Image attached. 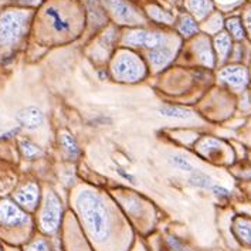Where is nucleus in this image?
Here are the masks:
<instances>
[{"mask_svg":"<svg viewBox=\"0 0 251 251\" xmlns=\"http://www.w3.org/2000/svg\"><path fill=\"white\" fill-rule=\"evenodd\" d=\"M77 207L91 236L104 241L108 237V213L101 198L93 190H84L77 198Z\"/></svg>","mask_w":251,"mask_h":251,"instance_id":"nucleus-1","label":"nucleus"},{"mask_svg":"<svg viewBox=\"0 0 251 251\" xmlns=\"http://www.w3.org/2000/svg\"><path fill=\"white\" fill-rule=\"evenodd\" d=\"M28 13L23 10H6L0 14V46L13 44L25 33Z\"/></svg>","mask_w":251,"mask_h":251,"instance_id":"nucleus-2","label":"nucleus"},{"mask_svg":"<svg viewBox=\"0 0 251 251\" xmlns=\"http://www.w3.org/2000/svg\"><path fill=\"white\" fill-rule=\"evenodd\" d=\"M61 220V201L53 192L47 193L40 214V226L46 233H54Z\"/></svg>","mask_w":251,"mask_h":251,"instance_id":"nucleus-3","label":"nucleus"},{"mask_svg":"<svg viewBox=\"0 0 251 251\" xmlns=\"http://www.w3.org/2000/svg\"><path fill=\"white\" fill-rule=\"evenodd\" d=\"M114 73L115 77L124 81H136L139 79L145 70L142 66V61L132 54H121L117 61L114 63Z\"/></svg>","mask_w":251,"mask_h":251,"instance_id":"nucleus-4","label":"nucleus"},{"mask_svg":"<svg viewBox=\"0 0 251 251\" xmlns=\"http://www.w3.org/2000/svg\"><path fill=\"white\" fill-rule=\"evenodd\" d=\"M163 36L158 31H151L144 28H136L124 37V43L128 46H136V47H148V49H155L163 44Z\"/></svg>","mask_w":251,"mask_h":251,"instance_id":"nucleus-5","label":"nucleus"},{"mask_svg":"<svg viewBox=\"0 0 251 251\" xmlns=\"http://www.w3.org/2000/svg\"><path fill=\"white\" fill-rule=\"evenodd\" d=\"M27 222V214L9 200L0 201V225L22 226Z\"/></svg>","mask_w":251,"mask_h":251,"instance_id":"nucleus-6","label":"nucleus"},{"mask_svg":"<svg viewBox=\"0 0 251 251\" xmlns=\"http://www.w3.org/2000/svg\"><path fill=\"white\" fill-rule=\"evenodd\" d=\"M108 7L112 10L114 16L118 19L119 22H124L126 25L138 22L139 20V13L133 9L132 6L125 1V0H105Z\"/></svg>","mask_w":251,"mask_h":251,"instance_id":"nucleus-7","label":"nucleus"},{"mask_svg":"<svg viewBox=\"0 0 251 251\" xmlns=\"http://www.w3.org/2000/svg\"><path fill=\"white\" fill-rule=\"evenodd\" d=\"M220 78L233 88H243L249 82V71L241 66H230L220 71Z\"/></svg>","mask_w":251,"mask_h":251,"instance_id":"nucleus-8","label":"nucleus"},{"mask_svg":"<svg viewBox=\"0 0 251 251\" xmlns=\"http://www.w3.org/2000/svg\"><path fill=\"white\" fill-rule=\"evenodd\" d=\"M44 117L43 112L36 106H27L25 109L19 111L17 114V122L27 129H36L43 124Z\"/></svg>","mask_w":251,"mask_h":251,"instance_id":"nucleus-9","label":"nucleus"},{"mask_svg":"<svg viewBox=\"0 0 251 251\" xmlns=\"http://www.w3.org/2000/svg\"><path fill=\"white\" fill-rule=\"evenodd\" d=\"M14 199H16V201L19 204H22L25 207H28V209H33L37 204V201H39V187L34 183L25 185L16 192Z\"/></svg>","mask_w":251,"mask_h":251,"instance_id":"nucleus-10","label":"nucleus"},{"mask_svg":"<svg viewBox=\"0 0 251 251\" xmlns=\"http://www.w3.org/2000/svg\"><path fill=\"white\" fill-rule=\"evenodd\" d=\"M148 58H149L151 66L153 67V68L160 70L162 67H165L169 61H171V58H172V51H171L168 47H163V44H162V46H159V47L152 49V50L149 51V54H148Z\"/></svg>","mask_w":251,"mask_h":251,"instance_id":"nucleus-11","label":"nucleus"},{"mask_svg":"<svg viewBox=\"0 0 251 251\" xmlns=\"http://www.w3.org/2000/svg\"><path fill=\"white\" fill-rule=\"evenodd\" d=\"M233 230H234V234L237 236V238L247 244L251 246V220L250 219H246V217H237L234 220V225H233Z\"/></svg>","mask_w":251,"mask_h":251,"instance_id":"nucleus-12","label":"nucleus"},{"mask_svg":"<svg viewBox=\"0 0 251 251\" xmlns=\"http://www.w3.org/2000/svg\"><path fill=\"white\" fill-rule=\"evenodd\" d=\"M46 16L50 19V22H51L55 31H58V33L70 31V27H71L70 22L55 7H47L46 9Z\"/></svg>","mask_w":251,"mask_h":251,"instance_id":"nucleus-13","label":"nucleus"},{"mask_svg":"<svg viewBox=\"0 0 251 251\" xmlns=\"http://www.w3.org/2000/svg\"><path fill=\"white\" fill-rule=\"evenodd\" d=\"M60 144L63 146V149H64V152H66V155L68 158L74 159L79 155L78 145H77L74 136L70 132L64 131V132L60 133Z\"/></svg>","mask_w":251,"mask_h":251,"instance_id":"nucleus-14","label":"nucleus"},{"mask_svg":"<svg viewBox=\"0 0 251 251\" xmlns=\"http://www.w3.org/2000/svg\"><path fill=\"white\" fill-rule=\"evenodd\" d=\"M187 9L196 17L203 19L212 12L213 4L210 0H187Z\"/></svg>","mask_w":251,"mask_h":251,"instance_id":"nucleus-15","label":"nucleus"},{"mask_svg":"<svg viewBox=\"0 0 251 251\" xmlns=\"http://www.w3.org/2000/svg\"><path fill=\"white\" fill-rule=\"evenodd\" d=\"M214 49L219 54L220 60H226L231 50V40L227 33H219L214 37Z\"/></svg>","mask_w":251,"mask_h":251,"instance_id":"nucleus-16","label":"nucleus"},{"mask_svg":"<svg viewBox=\"0 0 251 251\" xmlns=\"http://www.w3.org/2000/svg\"><path fill=\"white\" fill-rule=\"evenodd\" d=\"M146 12H148V14H149L153 20H156L159 23H165V25H171V23H173L172 14L168 13L166 10H163L162 7H159L156 4H149V6L146 7Z\"/></svg>","mask_w":251,"mask_h":251,"instance_id":"nucleus-17","label":"nucleus"},{"mask_svg":"<svg viewBox=\"0 0 251 251\" xmlns=\"http://www.w3.org/2000/svg\"><path fill=\"white\" fill-rule=\"evenodd\" d=\"M160 115L169 117V118L187 119L192 117V111L186 109V108H182V106H162L160 108Z\"/></svg>","mask_w":251,"mask_h":251,"instance_id":"nucleus-18","label":"nucleus"},{"mask_svg":"<svg viewBox=\"0 0 251 251\" xmlns=\"http://www.w3.org/2000/svg\"><path fill=\"white\" fill-rule=\"evenodd\" d=\"M226 27L228 30V33L231 34V37L234 40H243L246 39V31L243 23L238 17H231L226 22Z\"/></svg>","mask_w":251,"mask_h":251,"instance_id":"nucleus-19","label":"nucleus"},{"mask_svg":"<svg viewBox=\"0 0 251 251\" xmlns=\"http://www.w3.org/2000/svg\"><path fill=\"white\" fill-rule=\"evenodd\" d=\"M179 30L185 34V36H193L199 31V27L196 22L190 17V16H182L179 20Z\"/></svg>","mask_w":251,"mask_h":251,"instance_id":"nucleus-20","label":"nucleus"},{"mask_svg":"<svg viewBox=\"0 0 251 251\" xmlns=\"http://www.w3.org/2000/svg\"><path fill=\"white\" fill-rule=\"evenodd\" d=\"M189 183L193 186H198V187H203V189H212L213 180L204 173L201 172H192L190 177H189Z\"/></svg>","mask_w":251,"mask_h":251,"instance_id":"nucleus-21","label":"nucleus"},{"mask_svg":"<svg viewBox=\"0 0 251 251\" xmlns=\"http://www.w3.org/2000/svg\"><path fill=\"white\" fill-rule=\"evenodd\" d=\"M19 146H20V151H22L25 158L33 159L41 155V149L36 144H33L31 141H28V139H22Z\"/></svg>","mask_w":251,"mask_h":251,"instance_id":"nucleus-22","label":"nucleus"},{"mask_svg":"<svg viewBox=\"0 0 251 251\" xmlns=\"http://www.w3.org/2000/svg\"><path fill=\"white\" fill-rule=\"evenodd\" d=\"M198 54L203 64H206V66H209V67L214 66V58H213L212 49H210V46H209L207 43H204V41H203V44L199 47Z\"/></svg>","mask_w":251,"mask_h":251,"instance_id":"nucleus-23","label":"nucleus"},{"mask_svg":"<svg viewBox=\"0 0 251 251\" xmlns=\"http://www.w3.org/2000/svg\"><path fill=\"white\" fill-rule=\"evenodd\" d=\"M171 162H172V165H175L176 168H179L180 171H185V172H195V168H193V165L185 159L183 156H180V155H172L171 156Z\"/></svg>","mask_w":251,"mask_h":251,"instance_id":"nucleus-24","label":"nucleus"},{"mask_svg":"<svg viewBox=\"0 0 251 251\" xmlns=\"http://www.w3.org/2000/svg\"><path fill=\"white\" fill-rule=\"evenodd\" d=\"M27 251H50V250H49V247H47L46 241L39 240V241H34L31 246H28Z\"/></svg>","mask_w":251,"mask_h":251,"instance_id":"nucleus-25","label":"nucleus"},{"mask_svg":"<svg viewBox=\"0 0 251 251\" xmlns=\"http://www.w3.org/2000/svg\"><path fill=\"white\" fill-rule=\"evenodd\" d=\"M168 243H169V246H171V249L172 251H192L189 250V249H186L185 246H182L177 240L175 237H168Z\"/></svg>","mask_w":251,"mask_h":251,"instance_id":"nucleus-26","label":"nucleus"},{"mask_svg":"<svg viewBox=\"0 0 251 251\" xmlns=\"http://www.w3.org/2000/svg\"><path fill=\"white\" fill-rule=\"evenodd\" d=\"M212 190L216 196H220V198H227V196H228V190L225 189V187H222V186L214 185L212 187Z\"/></svg>","mask_w":251,"mask_h":251,"instance_id":"nucleus-27","label":"nucleus"},{"mask_svg":"<svg viewBox=\"0 0 251 251\" xmlns=\"http://www.w3.org/2000/svg\"><path fill=\"white\" fill-rule=\"evenodd\" d=\"M246 26H247V30L250 31L251 34V10H249L246 13Z\"/></svg>","mask_w":251,"mask_h":251,"instance_id":"nucleus-28","label":"nucleus"},{"mask_svg":"<svg viewBox=\"0 0 251 251\" xmlns=\"http://www.w3.org/2000/svg\"><path fill=\"white\" fill-rule=\"evenodd\" d=\"M117 172H118L119 175L122 176V177H125V179H128V180H133V176H131V175H128V173L125 172L124 169H121V168H118V169H117Z\"/></svg>","mask_w":251,"mask_h":251,"instance_id":"nucleus-29","label":"nucleus"},{"mask_svg":"<svg viewBox=\"0 0 251 251\" xmlns=\"http://www.w3.org/2000/svg\"><path fill=\"white\" fill-rule=\"evenodd\" d=\"M13 1H17V3H23V4H37L41 0H13Z\"/></svg>","mask_w":251,"mask_h":251,"instance_id":"nucleus-30","label":"nucleus"},{"mask_svg":"<svg viewBox=\"0 0 251 251\" xmlns=\"http://www.w3.org/2000/svg\"><path fill=\"white\" fill-rule=\"evenodd\" d=\"M171 1H172V3H177L179 0H171Z\"/></svg>","mask_w":251,"mask_h":251,"instance_id":"nucleus-31","label":"nucleus"},{"mask_svg":"<svg viewBox=\"0 0 251 251\" xmlns=\"http://www.w3.org/2000/svg\"><path fill=\"white\" fill-rule=\"evenodd\" d=\"M0 251H1V249H0Z\"/></svg>","mask_w":251,"mask_h":251,"instance_id":"nucleus-32","label":"nucleus"}]
</instances>
